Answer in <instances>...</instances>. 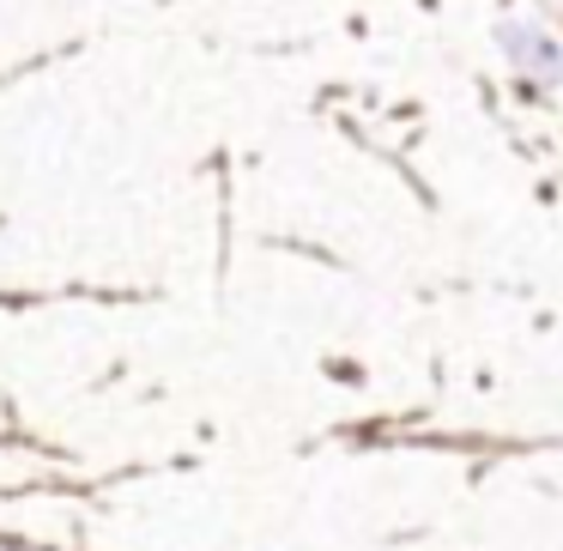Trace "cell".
I'll return each mask as SVG.
<instances>
[{
	"mask_svg": "<svg viewBox=\"0 0 563 551\" xmlns=\"http://www.w3.org/2000/svg\"><path fill=\"white\" fill-rule=\"evenodd\" d=\"M497 49L515 67V79H527L533 91L563 86V37L545 31L539 19H497Z\"/></svg>",
	"mask_w": 563,
	"mask_h": 551,
	"instance_id": "obj_1",
	"label": "cell"
}]
</instances>
